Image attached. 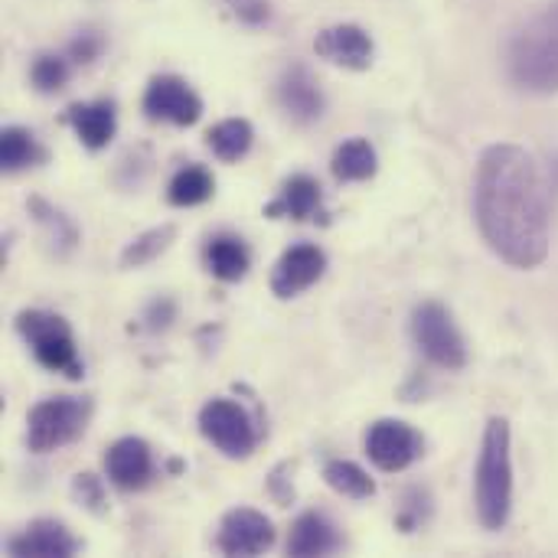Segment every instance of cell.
<instances>
[{
    "mask_svg": "<svg viewBox=\"0 0 558 558\" xmlns=\"http://www.w3.org/2000/svg\"><path fill=\"white\" fill-rule=\"evenodd\" d=\"M474 219L484 242L513 268H539L553 242V177L520 144L484 150L474 180Z\"/></svg>",
    "mask_w": 558,
    "mask_h": 558,
    "instance_id": "obj_1",
    "label": "cell"
},
{
    "mask_svg": "<svg viewBox=\"0 0 558 558\" xmlns=\"http://www.w3.org/2000/svg\"><path fill=\"white\" fill-rule=\"evenodd\" d=\"M507 75L533 95L558 92V0L526 20L507 46Z\"/></svg>",
    "mask_w": 558,
    "mask_h": 558,
    "instance_id": "obj_2",
    "label": "cell"
},
{
    "mask_svg": "<svg viewBox=\"0 0 558 558\" xmlns=\"http://www.w3.org/2000/svg\"><path fill=\"white\" fill-rule=\"evenodd\" d=\"M513 435L507 418H490L481 441L477 474H474V504L487 530H504L513 513Z\"/></svg>",
    "mask_w": 558,
    "mask_h": 558,
    "instance_id": "obj_3",
    "label": "cell"
},
{
    "mask_svg": "<svg viewBox=\"0 0 558 558\" xmlns=\"http://www.w3.org/2000/svg\"><path fill=\"white\" fill-rule=\"evenodd\" d=\"M16 333L29 343L33 356L49 369V373H62L69 379L82 376V360L75 350V337L69 330V324L59 314L49 311H23L16 317Z\"/></svg>",
    "mask_w": 558,
    "mask_h": 558,
    "instance_id": "obj_4",
    "label": "cell"
},
{
    "mask_svg": "<svg viewBox=\"0 0 558 558\" xmlns=\"http://www.w3.org/2000/svg\"><path fill=\"white\" fill-rule=\"evenodd\" d=\"M92 405L88 399L56 396L29 409L26 415V445L33 454H49L72 445L88 425Z\"/></svg>",
    "mask_w": 558,
    "mask_h": 558,
    "instance_id": "obj_5",
    "label": "cell"
},
{
    "mask_svg": "<svg viewBox=\"0 0 558 558\" xmlns=\"http://www.w3.org/2000/svg\"><path fill=\"white\" fill-rule=\"evenodd\" d=\"M412 337H415L418 350L435 366H441V369H464L468 366V343H464L454 317L448 314V307H441L435 301L415 307Z\"/></svg>",
    "mask_w": 558,
    "mask_h": 558,
    "instance_id": "obj_6",
    "label": "cell"
},
{
    "mask_svg": "<svg viewBox=\"0 0 558 558\" xmlns=\"http://www.w3.org/2000/svg\"><path fill=\"white\" fill-rule=\"evenodd\" d=\"M199 432L226 458H248L258 445V432H255L248 412L232 399L206 402L199 409Z\"/></svg>",
    "mask_w": 558,
    "mask_h": 558,
    "instance_id": "obj_7",
    "label": "cell"
},
{
    "mask_svg": "<svg viewBox=\"0 0 558 558\" xmlns=\"http://www.w3.org/2000/svg\"><path fill=\"white\" fill-rule=\"evenodd\" d=\"M422 448H425L422 435L399 418H383L366 432V454L386 474H399L412 468L422 458Z\"/></svg>",
    "mask_w": 558,
    "mask_h": 558,
    "instance_id": "obj_8",
    "label": "cell"
},
{
    "mask_svg": "<svg viewBox=\"0 0 558 558\" xmlns=\"http://www.w3.org/2000/svg\"><path fill=\"white\" fill-rule=\"evenodd\" d=\"M144 111L150 121H167L177 128H190L203 114V98L180 75H157L144 92Z\"/></svg>",
    "mask_w": 558,
    "mask_h": 558,
    "instance_id": "obj_9",
    "label": "cell"
},
{
    "mask_svg": "<svg viewBox=\"0 0 558 558\" xmlns=\"http://www.w3.org/2000/svg\"><path fill=\"white\" fill-rule=\"evenodd\" d=\"M314 52L333 65H343V69H353V72H363L373 65V36L356 26V23H337V26H327L317 33L314 39Z\"/></svg>",
    "mask_w": 558,
    "mask_h": 558,
    "instance_id": "obj_10",
    "label": "cell"
},
{
    "mask_svg": "<svg viewBox=\"0 0 558 558\" xmlns=\"http://www.w3.org/2000/svg\"><path fill=\"white\" fill-rule=\"evenodd\" d=\"M275 543V526L265 513L258 510H232L226 513L216 546L226 556H258L265 549H271Z\"/></svg>",
    "mask_w": 558,
    "mask_h": 558,
    "instance_id": "obj_11",
    "label": "cell"
},
{
    "mask_svg": "<svg viewBox=\"0 0 558 558\" xmlns=\"http://www.w3.org/2000/svg\"><path fill=\"white\" fill-rule=\"evenodd\" d=\"M327 268V255L317 248V245H294L281 255V262L275 265V275H271V291L288 301V298H298L301 291H307L314 281H320Z\"/></svg>",
    "mask_w": 558,
    "mask_h": 558,
    "instance_id": "obj_12",
    "label": "cell"
},
{
    "mask_svg": "<svg viewBox=\"0 0 558 558\" xmlns=\"http://www.w3.org/2000/svg\"><path fill=\"white\" fill-rule=\"evenodd\" d=\"M278 105L291 121L311 124V121H317L324 114L327 101H324V92H320L317 78L304 65H291L278 78Z\"/></svg>",
    "mask_w": 558,
    "mask_h": 558,
    "instance_id": "obj_13",
    "label": "cell"
},
{
    "mask_svg": "<svg viewBox=\"0 0 558 558\" xmlns=\"http://www.w3.org/2000/svg\"><path fill=\"white\" fill-rule=\"evenodd\" d=\"M108 481L121 490H141L154 477V454L141 438H121L105 454Z\"/></svg>",
    "mask_w": 558,
    "mask_h": 558,
    "instance_id": "obj_14",
    "label": "cell"
},
{
    "mask_svg": "<svg viewBox=\"0 0 558 558\" xmlns=\"http://www.w3.org/2000/svg\"><path fill=\"white\" fill-rule=\"evenodd\" d=\"M7 549L20 558H69L78 553V539L56 520H36L20 536H13Z\"/></svg>",
    "mask_w": 558,
    "mask_h": 558,
    "instance_id": "obj_15",
    "label": "cell"
},
{
    "mask_svg": "<svg viewBox=\"0 0 558 558\" xmlns=\"http://www.w3.org/2000/svg\"><path fill=\"white\" fill-rule=\"evenodd\" d=\"M65 121L72 124V131L78 134V141L88 150H101L108 147V141L118 131V114L111 101H78L65 111Z\"/></svg>",
    "mask_w": 558,
    "mask_h": 558,
    "instance_id": "obj_16",
    "label": "cell"
},
{
    "mask_svg": "<svg viewBox=\"0 0 558 558\" xmlns=\"http://www.w3.org/2000/svg\"><path fill=\"white\" fill-rule=\"evenodd\" d=\"M343 546L337 526L324 517V513H304L298 517V523L291 526V539H288V553L298 558L330 556Z\"/></svg>",
    "mask_w": 558,
    "mask_h": 558,
    "instance_id": "obj_17",
    "label": "cell"
},
{
    "mask_svg": "<svg viewBox=\"0 0 558 558\" xmlns=\"http://www.w3.org/2000/svg\"><path fill=\"white\" fill-rule=\"evenodd\" d=\"M317 213H320V183L307 173L291 177L281 186L278 199L268 203V209H265V216H271V219H298V222L314 219Z\"/></svg>",
    "mask_w": 558,
    "mask_h": 558,
    "instance_id": "obj_18",
    "label": "cell"
},
{
    "mask_svg": "<svg viewBox=\"0 0 558 558\" xmlns=\"http://www.w3.org/2000/svg\"><path fill=\"white\" fill-rule=\"evenodd\" d=\"M206 268L219 278V281H239L245 278L248 265H252V252L239 235H213L206 242Z\"/></svg>",
    "mask_w": 558,
    "mask_h": 558,
    "instance_id": "obj_19",
    "label": "cell"
},
{
    "mask_svg": "<svg viewBox=\"0 0 558 558\" xmlns=\"http://www.w3.org/2000/svg\"><path fill=\"white\" fill-rule=\"evenodd\" d=\"M379 160H376V147L366 141V137H353L347 144L337 147L333 160H330V170L337 180L343 183H360V180H369L376 173Z\"/></svg>",
    "mask_w": 558,
    "mask_h": 558,
    "instance_id": "obj_20",
    "label": "cell"
},
{
    "mask_svg": "<svg viewBox=\"0 0 558 558\" xmlns=\"http://www.w3.org/2000/svg\"><path fill=\"white\" fill-rule=\"evenodd\" d=\"M252 141H255V131H252V124H248L245 118H226V121H219V124L206 134L209 150H213L219 160H226V163L242 160V157L252 150Z\"/></svg>",
    "mask_w": 558,
    "mask_h": 558,
    "instance_id": "obj_21",
    "label": "cell"
},
{
    "mask_svg": "<svg viewBox=\"0 0 558 558\" xmlns=\"http://www.w3.org/2000/svg\"><path fill=\"white\" fill-rule=\"evenodd\" d=\"M39 160H43V147L36 144V137L26 128H16V124L3 128V134H0V163H3L7 173L33 167Z\"/></svg>",
    "mask_w": 558,
    "mask_h": 558,
    "instance_id": "obj_22",
    "label": "cell"
},
{
    "mask_svg": "<svg viewBox=\"0 0 558 558\" xmlns=\"http://www.w3.org/2000/svg\"><path fill=\"white\" fill-rule=\"evenodd\" d=\"M216 183H213V173L203 170V167H183L177 170V177L170 180L167 186V199L173 206H199L213 196Z\"/></svg>",
    "mask_w": 558,
    "mask_h": 558,
    "instance_id": "obj_23",
    "label": "cell"
},
{
    "mask_svg": "<svg viewBox=\"0 0 558 558\" xmlns=\"http://www.w3.org/2000/svg\"><path fill=\"white\" fill-rule=\"evenodd\" d=\"M324 481H327L340 497H350V500H366V497L376 494L373 477H369L360 464H353V461H330V464L324 468Z\"/></svg>",
    "mask_w": 558,
    "mask_h": 558,
    "instance_id": "obj_24",
    "label": "cell"
},
{
    "mask_svg": "<svg viewBox=\"0 0 558 558\" xmlns=\"http://www.w3.org/2000/svg\"><path fill=\"white\" fill-rule=\"evenodd\" d=\"M177 229L173 226H160V229H150L144 235H137L124 252H121V268H141L147 262H154L170 242H173Z\"/></svg>",
    "mask_w": 558,
    "mask_h": 558,
    "instance_id": "obj_25",
    "label": "cell"
},
{
    "mask_svg": "<svg viewBox=\"0 0 558 558\" xmlns=\"http://www.w3.org/2000/svg\"><path fill=\"white\" fill-rule=\"evenodd\" d=\"M29 209H33V213H36V219L46 226L49 239H52L56 245H62V252H72V248H75L78 232H75V226H72L59 209H52V206H49V203H43V199H33V203H29Z\"/></svg>",
    "mask_w": 558,
    "mask_h": 558,
    "instance_id": "obj_26",
    "label": "cell"
},
{
    "mask_svg": "<svg viewBox=\"0 0 558 558\" xmlns=\"http://www.w3.org/2000/svg\"><path fill=\"white\" fill-rule=\"evenodd\" d=\"M29 78H33V85L39 88V92H59L65 82H69V62L62 59V56H52V52H46V56H39L36 62H33V69H29Z\"/></svg>",
    "mask_w": 558,
    "mask_h": 558,
    "instance_id": "obj_27",
    "label": "cell"
},
{
    "mask_svg": "<svg viewBox=\"0 0 558 558\" xmlns=\"http://www.w3.org/2000/svg\"><path fill=\"white\" fill-rule=\"evenodd\" d=\"M229 10H232V16L235 20H242V23H248V26H262L265 20H268V0H222Z\"/></svg>",
    "mask_w": 558,
    "mask_h": 558,
    "instance_id": "obj_28",
    "label": "cell"
},
{
    "mask_svg": "<svg viewBox=\"0 0 558 558\" xmlns=\"http://www.w3.org/2000/svg\"><path fill=\"white\" fill-rule=\"evenodd\" d=\"M101 36L98 33H82V36H75L72 39V46H69V56L75 59V62H82V65H88V62H95L98 56H101Z\"/></svg>",
    "mask_w": 558,
    "mask_h": 558,
    "instance_id": "obj_29",
    "label": "cell"
},
{
    "mask_svg": "<svg viewBox=\"0 0 558 558\" xmlns=\"http://www.w3.org/2000/svg\"><path fill=\"white\" fill-rule=\"evenodd\" d=\"M75 494H78L82 504L92 507V510H101V507H105V490H101V484H98L95 474H78V477H75Z\"/></svg>",
    "mask_w": 558,
    "mask_h": 558,
    "instance_id": "obj_30",
    "label": "cell"
}]
</instances>
